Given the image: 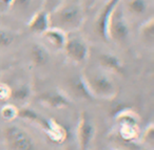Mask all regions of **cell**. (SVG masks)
Instances as JSON below:
<instances>
[{"label":"cell","instance_id":"obj_1","mask_svg":"<svg viewBox=\"0 0 154 150\" xmlns=\"http://www.w3.org/2000/svg\"><path fill=\"white\" fill-rule=\"evenodd\" d=\"M49 17L52 28H59L66 33L78 30L85 18L80 4L72 0L63 1L56 9L50 12Z\"/></svg>","mask_w":154,"mask_h":150},{"label":"cell","instance_id":"obj_2","mask_svg":"<svg viewBox=\"0 0 154 150\" xmlns=\"http://www.w3.org/2000/svg\"><path fill=\"white\" fill-rule=\"evenodd\" d=\"M130 34L129 23L125 17V12L122 10L120 2L114 7L108 24V37L109 40H114L120 42L128 38Z\"/></svg>","mask_w":154,"mask_h":150},{"label":"cell","instance_id":"obj_3","mask_svg":"<svg viewBox=\"0 0 154 150\" xmlns=\"http://www.w3.org/2000/svg\"><path fill=\"white\" fill-rule=\"evenodd\" d=\"M91 95L100 98H111L115 93V85L109 77L103 74L92 75L85 81Z\"/></svg>","mask_w":154,"mask_h":150},{"label":"cell","instance_id":"obj_4","mask_svg":"<svg viewBox=\"0 0 154 150\" xmlns=\"http://www.w3.org/2000/svg\"><path fill=\"white\" fill-rule=\"evenodd\" d=\"M63 49L66 51V56L76 63L86 61L89 54V47L86 41L77 36L68 37Z\"/></svg>","mask_w":154,"mask_h":150},{"label":"cell","instance_id":"obj_5","mask_svg":"<svg viewBox=\"0 0 154 150\" xmlns=\"http://www.w3.org/2000/svg\"><path fill=\"white\" fill-rule=\"evenodd\" d=\"M120 2V0H107V2L103 5L99 11L96 20L94 22V31L101 39L109 40L108 37V24L110 21V17L113 12L114 7Z\"/></svg>","mask_w":154,"mask_h":150},{"label":"cell","instance_id":"obj_6","mask_svg":"<svg viewBox=\"0 0 154 150\" xmlns=\"http://www.w3.org/2000/svg\"><path fill=\"white\" fill-rule=\"evenodd\" d=\"M5 139L8 144L13 150H32L33 144L28 133L21 128L16 126H10L5 128Z\"/></svg>","mask_w":154,"mask_h":150},{"label":"cell","instance_id":"obj_7","mask_svg":"<svg viewBox=\"0 0 154 150\" xmlns=\"http://www.w3.org/2000/svg\"><path fill=\"white\" fill-rule=\"evenodd\" d=\"M50 26L51 24H50L49 12H47L45 10H41L34 14L28 23V28L30 30V32L38 35H41L43 32H45Z\"/></svg>","mask_w":154,"mask_h":150},{"label":"cell","instance_id":"obj_8","mask_svg":"<svg viewBox=\"0 0 154 150\" xmlns=\"http://www.w3.org/2000/svg\"><path fill=\"white\" fill-rule=\"evenodd\" d=\"M41 36L49 44H51L56 49H63L66 42V38H68L66 32L59 30V28H52V26H50L45 32H43Z\"/></svg>","mask_w":154,"mask_h":150},{"label":"cell","instance_id":"obj_9","mask_svg":"<svg viewBox=\"0 0 154 150\" xmlns=\"http://www.w3.org/2000/svg\"><path fill=\"white\" fill-rule=\"evenodd\" d=\"M41 101L51 107H63L69 104L68 98L57 91H51L41 96Z\"/></svg>","mask_w":154,"mask_h":150},{"label":"cell","instance_id":"obj_10","mask_svg":"<svg viewBox=\"0 0 154 150\" xmlns=\"http://www.w3.org/2000/svg\"><path fill=\"white\" fill-rule=\"evenodd\" d=\"M30 56L33 63L38 66L45 65L49 60V54H48L47 49L42 45L39 44H34L31 47Z\"/></svg>","mask_w":154,"mask_h":150},{"label":"cell","instance_id":"obj_11","mask_svg":"<svg viewBox=\"0 0 154 150\" xmlns=\"http://www.w3.org/2000/svg\"><path fill=\"white\" fill-rule=\"evenodd\" d=\"M127 9L129 13L134 16H143L149 10L148 0H128Z\"/></svg>","mask_w":154,"mask_h":150},{"label":"cell","instance_id":"obj_12","mask_svg":"<svg viewBox=\"0 0 154 150\" xmlns=\"http://www.w3.org/2000/svg\"><path fill=\"white\" fill-rule=\"evenodd\" d=\"M99 61H100L101 65L105 66L108 69L117 72H122V64L115 56L110 55V54H103L99 58Z\"/></svg>","mask_w":154,"mask_h":150},{"label":"cell","instance_id":"obj_13","mask_svg":"<svg viewBox=\"0 0 154 150\" xmlns=\"http://www.w3.org/2000/svg\"><path fill=\"white\" fill-rule=\"evenodd\" d=\"M140 35L146 42H153L154 39V20L150 17L140 28Z\"/></svg>","mask_w":154,"mask_h":150},{"label":"cell","instance_id":"obj_14","mask_svg":"<svg viewBox=\"0 0 154 150\" xmlns=\"http://www.w3.org/2000/svg\"><path fill=\"white\" fill-rule=\"evenodd\" d=\"M71 86H72V89L77 96H80V97H89L91 95L90 91H89L88 87H87V84L84 80L82 79H73L72 83H71Z\"/></svg>","mask_w":154,"mask_h":150},{"label":"cell","instance_id":"obj_15","mask_svg":"<svg viewBox=\"0 0 154 150\" xmlns=\"http://www.w3.org/2000/svg\"><path fill=\"white\" fill-rule=\"evenodd\" d=\"M15 34L7 28H0V47H8L14 42Z\"/></svg>","mask_w":154,"mask_h":150},{"label":"cell","instance_id":"obj_16","mask_svg":"<svg viewBox=\"0 0 154 150\" xmlns=\"http://www.w3.org/2000/svg\"><path fill=\"white\" fill-rule=\"evenodd\" d=\"M30 96V90L26 86H21L19 88L14 89L13 91L11 90V97L17 101H23Z\"/></svg>","mask_w":154,"mask_h":150},{"label":"cell","instance_id":"obj_17","mask_svg":"<svg viewBox=\"0 0 154 150\" xmlns=\"http://www.w3.org/2000/svg\"><path fill=\"white\" fill-rule=\"evenodd\" d=\"M17 113L18 112H17V110H16V108L12 105H5V107L2 108V110H1V114H2L3 118L7 119V120L13 119L14 116H17Z\"/></svg>","mask_w":154,"mask_h":150},{"label":"cell","instance_id":"obj_18","mask_svg":"<svg viewBox=\"0 0 154 150\" xmlns=\"http://www.w3.org/2000/svg\"><path fill=\"white\" fill-rule=\"evenodd\" d=\"M63 1H66V0H45V9L43 10L50 13L54 9H56L58 5L61 4Z\"/></svg>","mask_w":154,"mask_h":150},{"label":"cell","instance_id":"obj_19","mask_svg":"<svg viewBox=\"0 0 154 150\" xmlns=\"http://www.w3.org/2000/svg\"><path fill=\"white\" fill-rule=\"evenodd\" d=\"M33 0H14L13 7L20 10H26L31 7Z\"/></svg>","mask_w":154,"mask_h":150},{"label":"cell","instance_id":"obj_20","mask_svg":"<svg viewBox=\"0 0 154 150\" xmlns=\"http://www.w3.org/2000/svg\"><path fill=\"white\" fill-rule=\"evenodd\" d=\"M9 98H11V89L5 84L0 83V101L7 100Z\"/></svg>","mask_w":154,"mask_h":150},{"label":"cell","instance_id":"obj_21","mask_svg":"<svg viewBox=\"0 0 154 150\" xmlns=\"http://www.w3.org/2000/svg\"><path fill=\"white\" fill-rule=\"evenodd\" d=\"M14 0H0V9L7 10L13 7Z\"/></svg>","mask_w":154,"mask_h":150}]
</instances>
